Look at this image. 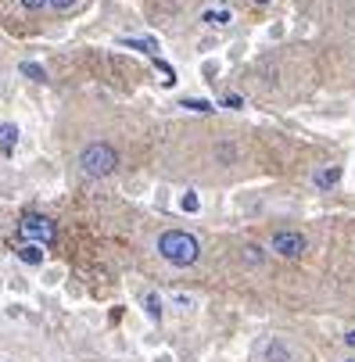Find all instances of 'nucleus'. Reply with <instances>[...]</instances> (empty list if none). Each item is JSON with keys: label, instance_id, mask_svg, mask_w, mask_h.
I'll return each mask as SVG.
<instances>
[{"label": "nucleus", "instance_id": "1", "mask_svg": "<svg viewBox=\"0 0 355 362\" xmlns=\"http://www.w3.org/2000/svg\"><path fill=\"white\" fill-rule=\"evenodd\" d=\"M158 255L172 265H194L201 258V244H198V237H190L183 230H165L158 237Z\"/></svg>", "mask_w": 355, "mask_h": 362}, {"label": "nucleus", "instance_id": "2", "mask_svg": "<svg viewBox=\"0 0 355 362\" xmlns=\"http://www.w3.org/2000/svg\"><path fill=\"white\" fill-rule=\"evenodd\" d=\"M115 165H119V154H115V147H108V144H87L83 154H79V169H83V176H93V180L111 176Z\"/></svg>", "mask_w": 355, "mask_h": 362}, {"label": "nucleus", "instance_id": "3", "mask_svg": "<svg viewBox=\"0 0 355 362\" xmlns=\"http://www.w3.org/2000/svg\"><path fill=\"white\" fill-rule=\"evenodd\" d=\"M19 233L25 237V244H40V248H43L47 241H54L58 226H54V219H47V215H40V212H29V215H22Z\"/></svg>", "mask_w": 355, "mask_h": 362}, {"label": "nucleus", "instance_id": "4", "mask_svg": "<svg viewBox=\"0 0 355 362\" xmlns=\"http://www.w3.org/2000/svg\"><path fill=\"white\" fill-rule=\"evenodd\" d=\"M269 248H273V255H280V258H301L305 248H309V241H305L298 230H277L273 241H269Z\"/></svg>", "mask_w": 355, "mask_h": 362}, {"label": "nucleus", "instance_id": "5", "mask_svg": "<svg viewBox=\"0 0 355 362\" xmlns=\"http://www.w3.org/2000/svg\"><path fill=\"white\" fill-rule=\"evenodd\" d=\"M258 362H290V348L280 337H266L262 348H258Z\"/></svg>", "mask_w": 355, "mask_h": 362}, {"label": "nucleus", "instance_id": "6", "mask_svg": "<svg viewBox=\"0 0 355 362\" xmlns=\"http://www.w3.org/2000/svg\"><path fill=\"white\" fill-rule=\"evenodd\" d=\"M337 180H341V165H323V169H316V176H312V183L319 186V191H330Z\"/></svg>", "mask_w": 355, "mask_h": 362}, {"label": "nucleus", "instance_id": "7", "mask_svg": "<svg viewBox=\"0 0 355 362\" xmlns=\"http://www.w3.org/2000/svg\"><path fill=\"white\" fill-rule=\"evenodd\" d=\"M14 144H19V125H14V122H0V151L11 154Z\"/></svg>", "mask_w": 355, "mask_h": 362}, {"label": "nucleus", "instance_id": "8", "mask_svg": "<svg viewBox=\"0 0 355 362\" xmlns=\"http://www.w3.org/2000/svg\"><path fill=\"white\" fill-rule=\"evenodd\" d=\"M14 255H19V262H25V265H40L43 262V248L40 244H19Z\"/></svg>", "mask_w": 355, "mask_h": 362}, {"label": "nucleus", "instance_id": "9", "mask_svg": "<svg viewBox=\"0 0 355 362\" xmlns=\"http://www.w3.org/2000/svg\"><path fill=\"white\" fill-rule=\"evenodd\" d=\"M169 305L180 309V312H194V309H198V298L187 294V291H172V294H169Z\"/></svg>", "mask_w": 355, "mask_h": 362}, {"label": "nucleus", "instance_id": "10", "mask_svg": "<svg viewBox=\"0 0 355 362\" xmlns=\"http://www.w3.org/2000/svg\"><path fill=\"white\" fill-rule=\"evenodd\" d=\"M140 305H144V309H148V316H151L154 323L161 319V298H158L154 291H148V294H144V298H140Z\"/></svg>", "mask_w": 355, "mask_h": 362}, {"label": "nucleus", "instance_id": "11", "mask_svg": "<svg viewBox=\"0 0 355 362\" xmlns=\"http://www.w3.org/2000/svg\"><path fill=\"white\" fill-rule=\"evenodd\" d=\"M19 72H22V75H29V80H36V83H47V69H43V65H36V61H22Z\"/></svg>", "mask_w": 355, "mask_h": 362}, {"label": "nucleus", "instance_id": "12", "mask_svg": "<svg viewBox=\"0 0 355 362\" xmlns=\"http://www.w3.org/2000/svg\"><path fill=\"white\" fill-rule=\"evenodd\" d=\"M180 108H187V112H201V115H208V112H216V108H212V101H198V97H183L180 101Z\"/></svg>", "mask_w": 355, "mask_h": 362}, {"label": "nucleus", "instance_id": "13", "mask_svg": "<svg viewBox=\"0 0 355 362\" xmlns=\"http://www.w3.org/2000/svg\"><path fill=\"white\" fill-rule=\"evenodd\" d=\"M126 47H137V51H148V54H154L158 51V40L154 36H144V40H122Z\"/></svg>", "mask_w": 355, "mask_h": 362}, {"label": "nucleus", "instance_id": "14", "mask_svg": "<svg viewBox=\"0 0 355 362\" xmlns=\"http://www.w3.org/2000/svg\"><path fill=\"white\" fill-rule=\"evenodd\" d=\"M201 19H205L208 25H230V11H205Z\"/></svg>", "mask_w": 355, "mask_h": 362}, {"label": "nucleus", "instance_id": "15", "mask_svg": "<svg viewBox=\"0 0 355 362\" xmlns=\"http://www.w3.org/2000/svg\"><path fill=\"white\" fill-rule=\"evenodd\" d=\"M180 208H183V212H198V208H201V197L194 194V191H187L183 201H180Z\"/></svg>", "mask_w": 355, "mask_h": 362}, {"label": "nucleus", "instance_id": "16", "mask_svg": "<svg viewBox=\"0 0 355 362\" xmlns=\"http://www.w3.org/2000/svg\"><path fill=\"white\" fill-rule=\"evenodd\" d=\"M216 154H219V162H233V158H237V147H233V144H219Z\"/></svg>", "mask_w": 355, "mask_h": 362}, {"label": "nucleus", "instance_id": "17", "mask_svg": "<svg viewBox=\"0 0 355 362\" xmlns=\"http://www.w3.org/2000/svg\"><path fill=\"white\" fill-rule=\"evenodd\" d=\"M244 258H248L251 265H255V262H258V265H262V248H255V244H248V248H244Z\"/></svg>", "mask_w": 355, "mask_h": 362}, {"label": "nucleus", "instance_id": "18", "mask_svg": "<svg viewBox=\"0 0 355 362\" xmlns=\"http://www.w3.org/2000/svg\"><path fill=\"white\" fill-rule=\"evenodd\" d=\"M79 4V0H47V8H54V11H72Z\"/></svg>", "mask_w": 355, "mask_h": 362}, {"label": "nucleus", "instance_id": "19", "mask_svg": "<svg viewBox=\"0 0 355 362\" xmlns=\"http://www.w3.org/2000/svg\"><path fill=\"white\" fill-rule=\"evenodd\" d=\"M154 65H158V72H165V75H169V83H176V69L169 65V61H161V58H154Z\"/></svg>", "mask_w": 355, "mask_h": 362}, {"label": "nucleus", "instance_id": "20", "mask_svg": "<svg viewBox=\"0 0 355 362\" xmlns=\"http://www.w3.org/2000/svg\"><path fill=\"white\" fill-rule=\"evenodd\" d=\"M240 104H244V101H240V93H226V97H222V108H240Z\"/></svg>", "mask_w": 355, "mask_h": 362}, {"label": "nucleus", "instance_id": "21", "mask_svg": "<svg viewBox=\"0 0 355 362\" xmlns=\"http://www.w3.org/2000/svg\"><path fill=\"white\" fill-rule=\"evenodd\" d=\"M19 4H22V8H29V11H40V8L47 4V0H19Z\"/></svg>", "mask_w": 355, "mask_h": 362}, {"label": "nucleus", "instance_id": "22", "mask_svg": "<svg viewBox=\"0 0 355 362\" xmlns=\"http://www.w3.org/2000/svg\"><path fill=\"white\" fill-rule=\"evenodd\" d=\"M345 344H348V348H355V330H348V334H345Z\"/></svg>", "mask_w": 355, "mask_h": 362}, {"label": "nucleus", "instance_id": "23", "mask_svg": "<svg viewBox=\"0 0 355 362\" xmlns=\"http://www.w3.org/2000/svg\"><path fill=\"white\" fill-rule=\"evenodd\" d=\"M255 4H269V0H255Z\"/></svg>", "mask_w": 355, "mask_h": 362}, {"label": "nucleus", "instance_id": "24", "mask_svg": "<svg viewBox=\"0 0 355 362\" xmlns=\"http://www.w3.org/2000/svg\"><path fill=\"white\" fill-rule=\"evenodd\" d=\"M348 362H355V359H348Z\"/></svg>", "mask_w": 355, "mask_h": 362}]
</instances>
